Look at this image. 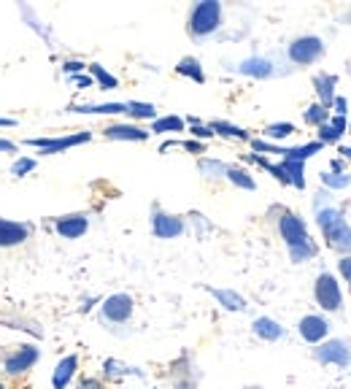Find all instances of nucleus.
Returning <instances> with one entry per match:
<instances>
[{
  "instance_id": "1",
  "label": "nucleus",
  "mask_w": 351,
  "mask_h": 389,
  "mask_svg": "<svg viewBox=\"0 0 351 389\" xmlns=\"http://www.w3.org/2000/svg\"><path fill=\"white\" fill-rule=\"evenodd\" d=\"M219 22H222V6L216 0H203L189 14V33L195 38H205L219 27Z\"/></svg>"
},
{
  "instance_id": "2",
  "label": "nucleus",
  "mask_w": 351,
  "mask_h": 389,
  "mask_svg": "<svg viewBox=\"0 0 351 389\" xmlns=\"http://www.w3.org/2000/svg\"><path fill=\"white\" fill-rule=\"evenodd\" d=\"M325 54V44L316 35H302L298 41L289 44V60L298 65H311Z\"/></svg>"
},
{
  "instance_id": "3",
  "label": "nucleus",
  "mask_w": 351,
  "mask_h": 389,
  "mask_svg": "<svg viewBox=\"0 0 351 389\" xmlns=\"http://www.w3.org/2000/svg\"><path fill=\"white\" fill-rule=\"evenodd\" d=\"M316 303L325 311H338L341 308V287L329 273H322L316 279Z\"/></svg>"
},
{
  "instance_id": "4",
  "label": "nucleus",
  "mask_w": 351,
  "mask_h": 389,
  "mask_svg": "<svg viewBox=\"0 0 351 389\" xmlns=\"http://www.w3.org/2000/svg\"><path fill=\"white\" fill-rule=\"evenodd\" d=\"M92 135L89 133H76V135H65V138H27V146H38L41 154H54V151H65L76 144H87Z\"/></svg>"
},
{
  "instance_id": "5",
  "label": "nucleus",
  "mask_w": 351,
  "mask_h": 389,
  "mask_svg": "<svg viewBox=\"0 0 351 389\" xmlns=\"http://www.w3.org/2000/svg\"><path fill=\"white\" fill-rule=\"evenodd\" d=\"M130 316H132V297L130 295H111L103 303V319H108L114 324H122Z\"/></svg>"
},
{
  "instance_id": "6",
  "label": "nucleus",
  "mask_w": 351,
  "mask_h": 389,
  "mask_svg": "<svg viewBox=\"0 0 351 389\" xmlns=\"http://www.w3.org/2000/svg\"><path fill=\"white\" fill-rule=\"evenodd\" d=\"M38 357H41L38 346H22L17 354H11L6 360V373L8 376H19V373H25V370H30L33 365L38 363Z\"/></svg>"
},
{
  "instance_id": "7",
  "label": "nucleus",
  "mask_w": 351,
  "mask_h": 389,
  "mask_svg": "<svg viewBox=\"0 0 351 389\" xmlns=\"http://www.w3.org/2000/svg\"><path fill=\"white\" fill-rule=\"evenodd\" d=\"M316 357H319V363L325 365H341V367H346L351 363V349L349 343H343V340H329V343H325L316 351Z\"/></svg>"
},
{
  "instance_id": "8",
  "label": "nucleus",
  "mask_w": 351,
  "mask_h": 389,
  "mask_svg": "<svg viewBox=\"0 0 351 389\" xmlns=\"http://www.w3.org/2000/svg\"><path fill=\"white\" fill-rule=\"evenodd\" d=\"M30 235V224L25 222H11V219H0V246H19Z\"/></svg>"
},
{
  "instance_id": "9",
  "label": "nucleus",
  "mask_w": 351,
  "mask_h": 389,
  "mask_svg": "<svg viewBox=\"0 0 351 389\" xmlns=\"http://www.w3.org/2000/svg\"><path fill=\"white\" fill-rule=\"evenodd\" d=\"M278 230H281L284 241L289 243V246H298V243L308 241L305 224H302V219L295 217V214H284V217H281V222H278Z\"/></svg>"
},
{
  "instance_id": "10",
  "label": "nucleus",
  "mask_w": 351,
  "mask_h": 389,
  "mask_svg": "<svg viewBox=\"0 0 351 389\" xmlns=\"http://www.w3.org/2000/svg\"><path fill=\"white\" fill-rule=\"evenodd\" d=\"M151 227H154L157 238H178L184 233V222L178 217H171V214H154Z\"/></svg>"
},
{
  "instance_id": "11",
  "label": "nucleus",
  "mask_w": 351,
  "mask_h": 389,
  "mask_svg": "<svg viewBox=\"0 0 351 389\" xmlns=\"http://www.w3.org/2000/svg\"><path fill=\"white\" fill-rule=\"evenodd\" d=\"M298 330H300V336L308 343H319V340L327 336V330H329V324H327V319L322 316H302L300 324H298Z\"/></svg>"
},
{
  "instance_id": "12",
  "label": "nucleus",
  "mask_w": 351,
  "mask_h": 389,
  "mask_svg": "<svg viewBox=\"0 0 351 389\" xmlns=\"http://www.w3.org/2000/svg\"><path fill=\"white\" fill-rule=\"evenodd\" d=\"M57 233L62 235V238H81L84 233H87V227H89V222L84 214H71V217H62L57 219Z\"/></svg>"
},
{
  "instance_id": "13",
  "label": "nucleus",
  "mask_w": 351,
  "mask_h": 389,
  "mask_svg": "<svg viewBox=\"0 0 351 389\" xmlns=\"http://www.w3.org/2000/svg\"><path fill=\"white\" fill-rule=\"evenodd\" d=\"M76 367H78V357L71 354V357H65L62 363L54 367V376H51V387L54 389H65L71 384V379H74Z\"/></svg>"
},
{
  "instance_id": "14",
  "label": "nucleus",
  "mask_w": 351,
  "mask_h": 389,
  "mask_svg": "<svg viewBox=\"0 0 351 389\" xmlns=\"http://www.w3.org/2000/svg\"><path fill=\"white\" fill-rule=\"evenodd\" d=\"M105 138H111V141H146L149 133L141 127H132V124H111L105 130Z\"/></svg>"
},
{
  "instance_id": "15",
  "label": "nucleus",
  "mask_w": 351,
  "mask_h": 389,
  "mask_svg": "<svg viewBox=\"0 0 351 389\" xmlns=\"http://www.w3.org/2000/svg\"><path fill=\"white\" fill-rule=\"evenodd\" d=\"M238 71L243 76H257V78H268L273 73V63L271 60H262V57H251V60H243L238 65Z\"/></svg>"
},
{
  "instance_id": "16",
  "label": "nucleus",
  "mask_w": 351,
  "mask_h": 389,
  "mask_svg": "<svg viewBox=\"0 0 351 389\" xmlns=\"http://www.w3.org/2000/svg\"><path fill=\"white\" fill-rule=\"evenodd\" d=\"M254 333L265 340H278L284 336V327L271 316H259V319H254Z\"/></svg>"
},
{
  "instance_id": "17",
  "label": "nucleus",
  "mask_w": 351,
  "mask_h": 389,
  "mask_svg": "<svg viewBox=\"0 0 351 389\" xmlns=\"http://www.w3.org/2000/svg\"><path fill=\"white\" fill-rule=\"evenodd\" d=\"M76 114H127V103H101V106H74Z\"/></svg>"
},
{
  "instance_id": "18",
  "label": "nucleus",
  "mask_w": 351,
  "mask_h": 389,
  "mask_svg": "<svg viewBox=\"0 0 351 389\" xmlns=\"http://www.w3.org/2000/svg\"><path fill=\"white\" fill-rule=\"evenodd\" d=\"M329 246H335V249H351V227L346 222H341L338 227H332L329 233H325Z\"/></svg>"
},
{
  "instance_id": "19",
  "label": "nucleus",
  "mask_w": 351,
  "mask_h": 389,
  "mask_svg": "<svg viewBox=\"0 0 351 389\" xmlns=\"http://www.w3.org/2000/svg\"><path fill=\"white\" fill-rule=\"evenodd\" d=\"M211 292H214V297L225 306L227 311H243L246 308V300L241 295H235L232 290H211Z\"/></svg>"
},
{
  "instance_id": "20",
  "label": "nucleus",
  "mask_w": 351,
  "mask_h": 389,
  "mask_svg": "<svg viewBox=\"0 0 351 389\" xmlns=\"http://www.w3.org/2000/svg\"><path fill=\"white\" fill-rule=\"evenodd\" d=\"M278 168L284 170L286 184H295L298 190L305 187V179H302V163H298V160H284V165H278Z\"/></svg>"
},
{
  "instance_id": "21",
  "label": "nucleus",
  "mask_w": 351,
  "mask_h": 389,
  "mask_svg": "<svg viewBox=\"0 0 351 389\" xmlns=\"http://www.w3.org/2000/svg\"><path fill=\"white\" fill-rule=\"evenodd\" d=\"M176 71L181 73V76H189V78H195L198 84H203V81H205V73H203L200 63H198L195 57H184V60L176 65Z\"/></svg>"
},
{
  "instance_id": "22",
  "label": "nucleus",
  "mask_w": 351,
  "mask_h": 389,
  "mask_svg": "<svg viewBox=\"0 0 351 389\" xmlns=\"http://www.w3.org/2000/svg\"><path fill=\"white\" fill-rule=\"evenodd\" d=\"M316 219H319V227H322V233H329L332 227H338V224L343 222V217H341V211H338V208H322Z\"/></svg>"
},
{
  "instance_id": "23",
  "label": "nucleus",
  "mask_w": 351,
  "mask_h": 389,
  "mask_svg": "<svg viewBox=\"0 0 351 389\" xmlns=\"http://www.w3.org/2000/svg\"><path fill=\"white\" fill-rule=\"evenodd\" d=\"M225 176L235 184V187H241V190H254V187H257L254 179H251L246 170H241V168H227Z\"/></svg>"
},
{
  "instance_id": "24",
  "label": "nucleus",
  "mask_w": 351,
  "mask_h": 389,
  "mask_svg": "<svg viewBox=\"0 0 351 389\" xmlns=\"http://www.w3.org/2000/svg\"><path fill=\"white\" fill-rule=\"evenodd\" d=\"M316 254V249H314V243L311 241H302L298 246H289V257H292V263H305V260H311Z\"/></svg>"
},
{
  "instance_id": "25",
  "label": "nucleus",
  "mask_w": 351,
  "mask_h": 389,
  "mask_svg": "<svg viewBox=\"0 0 351 389\" xmlns=\"http://www.w3.org/2000/svg\"><path fill=\"white\" fill-rule=\"evenodd\" d=\"M316 87H319V95H322V108H327V106L335 100V95H332L335 78H332V76H319V78H316Z\"/></svg>"
},
{
  "instance_id": "26",
  "label": "nucleus",
  "mask_w": 351,
  "mask_h": 389,
  "mask_svg": "<svg viewBox=\"0 0 351 389\" xmlns=\"http://www.w3.org/2000/svg\"><path fill=\"white\" fill-rule=\"evenodd\" d=\"M89 73H92V76H95V78L101 81V87H103V90H114V87L119 84V81H117V78H114L111 73L105 71L103 65H98V63H92V65H89Z\"/></svg>"
},
{
  "instance_id": "27",
  "label": "nucleus",
  "mask_w": 351,
  "mask_h": 389,
  "mask_svg": "<svg viewBox=\"0 0 351 389\" xmlns=\"http://www.w3.org/2000/svg\"><path fill=\"white\" fill-rule=\"evenodd\" d=\"M211 130H216V133H222V135H230V138H241V141L249 138L246 130H241V127H235V124H227V122H214Z\"/></svg>"
},
{
  "instance_id": "28",
  "label": "nucleus",
  "mask_w": 351,
  "mask_h": 389,
  "mask_svg": "<svg viewBox=\"0 0 351 389\" xmlns=\"http://www.w3.org/2000/svg\"><path fill=\"white\" fill-rule=\"evenodd\" d=\"M127 114H132L138 119H151L157 111H154L151 103H127Z\"/></svg>"
},
{
  "instance_id": "29",
  "label": "nucleus",
  "mask_w": 351,
  "mask_h": 389,
  "mask_svg": "<svg viewBox=\"0 0 351 389\" xmlns=\"http://www.w3.org/2000/svg\"><path fill=\"white\" fill-rule=\"evenodd\" d=\"M184 127V119L178 117H165V119H157L154 122V133H171V130H181Z\"/></svg>"
},
{
  "instance_id": "30",
  "label": "nucleus",
  "mask_w": 351,
  "mask_h": 389,
  "mask_svg": "<svg viewBox=\"0 0 351 389\" xmlns=\"http://www.w3.org/2000/svg\"><path fill=\"white\" fill-rule=\"evenodd\" d=\"M265 133H268V138H286V135L295 133V124H289V122H278V124H271Z\"/></svg>"
},
{
  "instance_id": "31",
  "label": "nucleus",
  "mask_w": 351,
  "mask_h": 389,
  "mask_svg": "<svg viewBox=\"0 0 351 389\" xmlns=\"http://www.w3.org/2000/svg\"><path fill=\"white\" fill-rule=\"evenodd\" d=\"M322 181H325L327 187H335V190L349 187V176H346V173H325Z\"/></svg>"
},
{
  "instance_id": "32",
  "label": "nucleus",
  "mask_w": 351,
  "mask_h": 389,
  "mask_svg": "<svg viewBox=\"0 0 351 389\" xmlns=\"http://www.w3.org/2000/svg\"><path fill=\"white\" fill-rule=\"evenodd\" d=\"M325 119H327V108H322V106H311L308 111H305V122L308 124H325Z\"/></svg>"
},
{
  "instance_id": "33",
  "label": "nucleus",
  "mask_w": 351,
  "mask_h": 389,
  "mask_svg": "<svg viewBox=\"0 0 351 389\" xmlns=\"http://www.w3.org/2000/svg\"><path fill=\"white\" fill-rule=\"evenodd\" d=\"M35 168V160H30V157H25V160H19V163H14V168H11V176H17V179H22L25 173H30V170Z\"/></svg>"
},
{
  "instance_id": "34",
  "label": "nucleus",
  "mask_w": 351,
  "mask_h": 389,
  "mask_svg": "<svg viewBox=\"0 0 351 389\" xmlns=\"http://www.w3.org/2000/svg\"><path fill=\"white\" fill-rule=\"evenodd\" d=\"M319 138H322V144H332V141H338L341 135H338V133H335V130H332V127L325 122V124L319 127Z\"/></svg>"
},
{
  "instance_id": "35",
  "label": "nucleus",
  "mask_w": 351,
  "mask_h": 389,
  "mask_svg": "<svg viewBox=\"0 0 351 389\" xmlns=\"http://www.w3.org/2000/svg\"><path fill=\"white\" fill-rule=\"evenodd\" d=\"M200 170L203 173H227V168L222 165V163H211V160H203Z\"/></svg>"
},
{
  "instance_id": "36",
  "label": "nucleus",
  "mask_w": 351,
  "mask_h": 389,
  "mask_svg": "<svg viewBox=\"0 0 351 389\" xmlns=\"http://www.w3.org/2000/svg\"><path fill=\"white\" fill-rule=\"evenodd\" d=\"M338 267H341V273H343V279L351 284V257H343L341 263H338Z\"/></svg>"
},
{
  "instance_id": "37",
  "label": "nucleus",
  "mask_w": 351,
  "mask_h": 389,
  "mask_svg": "<svg viewBox=\"0 0 351 389\" xmlns=\"http://www.w3.org/2000/svg\"><path fill=\"white\" fill-rule=\"evenodd\" d=\"M329 127H332L338 135H343V130H346V117H335V119L329 122Z\"/></svg>"
},
{
  "instance_id": "38",
  "label": "nucleus",
  "mask_w": 351,
  "mask_h": 389,
  "mask_svg": "<svg viewBox=\"0 0 351 389\" xmlns=\"http://www.w3.org/2000/svg\"><path fill=\"white\" fill-rule=\"evenodd\" d=\"M192 135H198V138H211L214 130H211V127H203V124H195V127H192Z\"/></svg>"
},
{
  "instance_id": "39",
  "label": "nucleus",
  "mask_w": 351,
  "mask_h": 389,
  "mask_svg": "<svg viewBox=\"0 0 351 389\" xmlns=\"http://www.w3.org/2000/svg\"><path fill=\"white\" fill-rule=\"evenodd\" d=\"M62 68H65V73H78L81 71V68H84V65H81V63H78V60H71V63H65V65H62Z\"/></svg>"
},
{
  "instance_id": "40",
  "label": "nucleus",
  "mask_w": 351,
  "mask_h": 389,
  "mask_svg": "<svg viewBox=\"0 0 351 389\" xmlns=\"http://www.w3.org/2000/svg\"><path fill=\"white\" fill-rule=\"evenodd\" d=\"M332 103H335V108H338V117H343V114H346V100H343V97H335Z\"/></svg>"
},
{
  "instance_id": "41",
  "label": "nucleus",
  "mask_w": 351,
  "mask_h": 389,
  "mask_svg": "<svg viewBox=\"0 0 351 389\" xmlns=\"http://www.w3.org/2000/svg\"><path fill=\"white\" fill-rule=\"evenodd\" d=\"M0 151H17V144H11V141H6V138H0Z\"/></svg>"
},
{
  "instance_id": "42",
  "label": "nucleus",
  "mask_w": 351,
  "mask_h": 389,
  "mask_svg": "<svg viewBox=\"0 0 351 389\" xmlns=\"http://www.w3.org/2000/svg\"><path fill=\"white\" fill-rule=\"evenodd\" d=\"M184 149H189V151H203V144H198V141H187Z\"/></svg>"
},
{
  "instance_id": "43",
  "label": "nucleus",
  "mask_w": 351,
  "mask_h": 389,
  "mask_svg": "<svg viewBox=\"0 0 351 389\" xmlns=\"http://www.w3.org/2000/svg\"><path fill=\"white\" fill-rule=\"evenodd\" d=\"M81 389H101V381H92V379H87V381L81 384Z\"/></svg>"
},
{
  "instance_id": "44",
  "label": "nucleus",
  "mask_w": 351,
  "mask_h": 389,
  "mask_svg": "<svg viewBox=\"0 0 351 389\" xmlns=\"http://www.w3.org/2000/svg\"><path fill=\"white\" fill-rule=\"evenodd\" d=\"M76 84H78V87H89V84H92V78H89V76H78V78H76Z\"/></svg>"
},
{
  "instance_id": "45",
  "label": "nucleus",
  "mask_w": 351,
  "mask_h": 389,
  "mask_svg": "<svg viewBox=\"0 0 351 389\" xmlns=\"http://www.w3.org/2000/svg\"><path fill=\"white\" fill-rule=\"evenodd\" d=\"M14 124H17L14 119H0V127H14Z\"/></svg>"
},
{
  "instance_id": "46",
  "label": "nucleus",
  "mask_w": 351,
  "mask_h": 389,
  "mask_svg": "<svg viewBox=\"0 0 351 389\" xmlns=\"http://www.w3.org/2000/svg\"><path fill=\"white\" fill-rule=\"evenodd\" d=\"M341 154H343V157H349V160H351V146H346V149H341Z\"/></svg>"
},
{
  "instance_id": "47",
  "label": "nucleus",
  "mask_w": 351,
  "mask_h": 389,
  "mask_svg": "<svg viewBox=\"0 0 351 389\" xmlns=\"http://www.w3.org/2000/svg\"><path fill=\"white\" fill-rule=\"evenodd\" d=\"M0 389H6V387H3V384H0Z\"/></svg>"
}]
</instances>
